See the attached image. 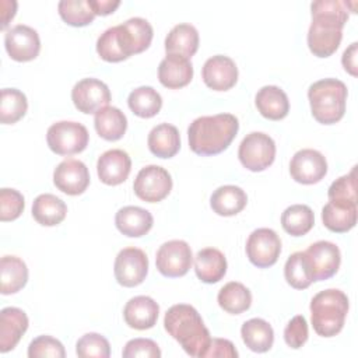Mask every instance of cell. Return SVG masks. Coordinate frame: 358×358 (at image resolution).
I'll list each match as a JSON object with an SVG mask.
<instances>
[{
  "instance_id": "cell-14",
  "label": "cell",
  "mask_w": 358,
  "mask_h": 358,
  "mask_svg": "<svg viewBox=\"0 0 358 358\" xmlns=\"http://www.w3.org/2000/svg\"><path fill=\"white\" fill-rule=\"evenodd\" d=\"M71 101L83 113H96L110 102L108 85L98 78H83L71 90Z\"/></svg>"
},
{
  "instance_id": "cell-30",
  "label": "cell",
  "mask_w": 358,
  "mask_h": 358,
  "mask_svg": "<svg viewBox=\"0 0 358 358\" xmlns=\"http://www.w3.org/2000/svg\"><path fill=\"white\" fill-rule=\"evenodd\" d=\"M94 126L99 137L106 141H116L126 133L127 119L119 108L105 106L95 113Z\"/></svg>"
},
{
  "instance_id": "cell-36",
  "label": "cell",
  "mask_w": 358,
  "mask_h": 358,
  "mask_svg": "<svg viewBox=\"0 0 358 358\" xmlns=\"http://www.w3.org/2000/svg\"><path fill=\"white\" fill-rule=\"evenodd\" d=\"M315 224V214L306 204H292L281 214L282 229L291 236L306 235Z\"/></svg>"
},
{
  "instance_id": "cell-42",
  "label": "cell",
  "mask_w": 358,
  "mask_h": 358,
  "mask_svg": "<svg viewBox=\"0 0 358 358\" xmlns=\"http://www.w3.org/2000/svg\"><path fill=\"white\" fill-rule=\"evenodd\" d=\"M24 207V196L18 190L8 187L0 190V220L3 222L17 220L22 214Z\"/></svg>"
},
{
  "instance_id": "cell-3",
  "label": "cell",
  "mask_w": 358,
  "mask_h": 358,
  "mask_svg": "<svg viewBox=\"0 0 358 358\" xmlns=\"http://www.w3.org/2000/svg\"><path fill=\"white\" fill-rule=\"evenodd\" d=\"M164 327L187 355L203 358L211 337L201 316L192 305L178 303L171 306L165 313Z\"/></svg>"
},
{
  "instance_id": "cell-43",
  "label": "cell",
  "mask_w": 358,
  "mask_h": 358,
  "mask_svg": "<svg viewBox=\"0 0 358 358\" xmlns=\"http://www.w3.org/2000/svg\"><path fill=\"white\" fill-rule=\"evenodd\" d=\"M28 357L29 358H43V357L64 358L66 351L63 344L57 338L52 336H38L28 345Z\"/></svg>"
},
{
  "instance_id": "cell-7",
  "label": "cell",
  "mask_w": 358,
  "mask_h": 358,
  "mask_svg": "<svg viewBox=\"0 0 358 358\" xmlns=\"http://www.w3.org/2000/svg\"><path fill=\"white\" fill-rule=\"evenodd\" d=\"M115 42L122 57L126 60L150 48L154 31L151 24L141 17H133L120 25L112 27Z\"/></svg>"
},
{
  "instance_id": "cell-1",
  "label": "cell",
  "mask_w": 358,
  "mask_h": 358,
  "mask_svg": "<svg viewBox=\"0 0 358 358\" xmlns=\"http://www.w3.org/2000/svg\"><path fill=\"white\" fill-rule=\"evenodd\" d=\"M312 22L308 29V48L317 57L331 56L343 39L348 20V1L319 0L310 4Z\"/></svg>"
},
{
  "instance_id": "cell-17",
  "label": "cell",
  "mask_w": 358,
  "mask_h": 358,
  "mask_svg": "<svg viewBox=\"0 0 358 358\" xmlns=\"http://www.w3.org/2000/svg\"><path fill=\"white\" fill-rule=\"evenodd\" d=\"M53 183L60 192L69 196H78L90 185L88 168L78 159H64L53 171Z\"/></svg>"
},
{
  "instance_id": "cell-24",
  "label": "cell",
  "mask_w": 358,
  "mask_h": 358,
  "mask_svg": "<svg viewBox=\"0 0 358 358\" xmlns=\"http://www.w3.org/2000/svg\"><path fill=\"white\" fill-rule=\"evenodd\" d=\"M194 271L200 281L215 284L222 280L227 273V259L221 250L204 248L194 256Z\"/></svg>"
},
{
  "instance_id": "cell-38",
  "label": "cell",
  "mask_w": 358,
  "mask_h": 358,
  "mask_svg": "<svg viewBox=\"0 0 358 358\" xmlns=\"http://www.w3.org/2000/svg\"><path fill=\"white\" fill-rule=\"evenodd\" d=\"M28 109L24 92L17 88H3L0 99V120L3 124H14L22 119Z\"/></svg>"
},
{
  "instance_id": "cell-31",
  "label": "cell",
  "mask_w": 358,
  "mask_h": 358,
  "mask_svg": "<svg viewBox=\"0 0 358 358\" xmlns=\"http://www.w3.org/2000/svg\"><path fill=\"white\" fill-rule=\"evenodd\" d=\"M0 292L3 295L15 294L22 289L28 281V267L17 256H3L0 260Z\"/></svg>"
},
{
  "instance_id": "cell-40",
  "label": "cell",
  "mask_w": 358,
  "mask_h": 358,
  "mask_svg": "<svg viewBox=\"0 0 358 358\" xmlns=\"http://www.w3.org/2000/svg\"><path fill=\"white\" fill-rule=\"evenodd\" d=\"M76 354L80 358H108L110 355V345L102 334L87 333L78 338Z\"/></svg>"
},
{
  "instance_id": "cell-12",
  "label": "cell",
  "mask_w": 358,
  "mask_h": 358,
  "mask_svg": "<svg viewBox=\"0 0 358 358\" xmlns=\"http://www.w3.org/2000/svg\"><path fill=\"white\" fill-rule=\"evenodd\" d=\"M113 273L116 281L126 288L140 285L148 273V257L145 252L134 246L122 249L115 259Z\"/></svg>"
},
{
  "instance_id": "cell-34",
  "label": "cell",
  "mask_w": 358,
  "mask_h": 358,
  "mask_svg": "<svg viewBox=\"0 0 358 358\" xmlns=\"http://www.w3.org/2000/svg\"><path fill=\"white\" fill-rule=\"evenodd\" d=\"M217 301L220 308L224 309L227 313L241 315L250 308L252 292L242 282L231 281L220 289Z\"/></svg>"
},
{
  "instance_id": "cell-46",
  "label": "cell",
  "mask_w": 358,
  "mask_h": 358,
  "mask_svg": "<svg viewBox=\"0 0 358 358\" xmlns=\"http://www.w3.org/2000/svg\"><path fill=\"white\" fill-rule=\"evenodd\" d=\"M215 358V357H224V358H236L238 351L235 345L227 340V338H211L207 350L203 354V358Z\"/></svg>"
},
{
  "instance_id": "cell-8",
  "label": "cell",
  "mask_w": 358,
  "mask_h": 358,
  "mask_svg": "<svg viewBox=\"0 0 358 358\" xmlns=\"http://www.w3.org/2000/svg\"><path fill=\"white\" fill-rule=\"evenodd\" d=\"M238 158L246 169L252 172H262L274 162L275 143L266 133L252 131L241 141Z\"/></svg>"
},
{
  "instance_id": "cell-5",
  "label": "cell",
  "mask_w": 358,
  "mask_h": 358,
  "mask_svg": "<svg viewBox=\"0 0 358 358\" xmlns=\"http://www.w3.org/2000/svg\"><path fill=\"white\" fill-rule=\"evenodd\" d=\"M347 85L337 78H323L308 90L312 116L322 124H334L343 119L347 103Z\"/></svg>"
},
{
  "instance_id": "cell-29",
  "label": "cell",
  "mask_w": 358,
  "mask_h": 358,
  "mask_svg": "<svg viewBox=\"0 0 358 358\" xmlns=\"http://www.w3.org/2000/svg\"><path fill=\"white\" fill-rule=\"evenodd\" d=\"M147 144L155 157L172 158L180 150L179 130L169 123L157 124L148 133Z\"/></svg>"
},
{
  "instance_id": "cell-39",
  "label": "cell",
  "mask_w": 358,
  "mask_h": 358,
  "mask_svg": "<svg viewBox=\"0 0 358 358\" xmlns=\"http://www.w3.org/2000/svg\"><path fill=\"white\" fill-rule=\"evenodd\" d=\"M57 10L62 20L71 27H85L95 18L87 0H62Z\"/></svg>"
},
{
  "instance_id": "cell-23",
  "label": "cell",
  "mask_w": 358,
  "mask_h": 358,
  "mask_svg": "<svg viewBox=\"0 0 358 358\" xmlns=\"http://www.w3.org/2000/svg\"><path fill=\"white\" fill-rule=\"evenodd\" d=\"M152 214L137 206L122 207L115 215L116 228L129 238H140L145 235L152 228Z\"/></svg>"
},
{
  "instance_id": "cell-33",
  "label": "cell",
  "mask_w": 358,
  "mask_h": 358,
  "mask_svg": "<svg viewBox=\"0 0 358 358\" xmlns=\"http://www.w3.org/2000/svg\"><path fill=\"white\" fill-rule=\"evenodd\" d=\"M67 214L66 203L50 193L39 194L32 203V217L43 227L59 225Z\"/></svg>"
},
{
  "instance_id": "cell-19",
  "label": "cell",
  "mask_w": 358,
  "mask_h": 358,
  "mask_svg": "<svg viewBox=\"0 0 358 358\" xmlns=\"http://www.w3.org/2000/svg\"><path fill=\"white\" fill-rule=\"evenodd\" d=\"M131 171V159L123 150H108L98 158L96 173L102 183L108 186H117L123 183Z\"/></svg>"
},
{
  "instance_id": "cell-10",
  "label": "cell",
  "mask_w": 358,
  "mask_h": 358,
  "mask_svg": "<svg viewBox=\"0 0 358 358\" xmlns=\"http://www.w3.org/2000/svg\"><path fill=\"white\" fill-rule=\"evenodd\" d=\"M192 262V249L189 243L182 239H172L162 243L155 256L158 271L169 278L185 275L190 270Z\"/></svg>"
},
{
  "instance_id": "cell-41",
  "label": "cell",
  "mask_w": 358,
  "mask_h": 358,
  "mask_svg": "<svg viewBox=\"0 0 358 358\" xmlns=\"http://www.w3.org/2000/svg\"><path fill=\"white\" fill-rule=\"evenodd\" d=\"M355 168L350 173L336 179L327 192L330 201H343V203H357V187H355Z\"/></svg>"
},
{
  "instance_id": "cell-45",
  "label": "cell",
  "mask_w": 358,
  "mask_h": 358,
  "mask_svg": "<svg viewBox=\"0 0 358 358\" xmlns=\"http://www.w3.org/2000/svg\"><path fill=\"white\" fill-rule=\"evenodd\" d=\"M122 355L124 358H159L161 350L158 344L150 338H133L126 343Z\"/></svg>"
},
{
  "instance_id": "cell-37",
  "label": "cell",
  "mask_w": 358,
  "mask_h": 358,
  "mask_svg": "<svg viewBox=\"0 0 358 358\" xmlns=\"http://www.w3.org/2000/svg\"><path fill=\"white\" fill-rule=\"evenodd\" d=\"M284 277L295 289H305L313 282V274L305 252L292 253L284 266Z\"/></svg>"
},
{
  "instance_id": "cell-9",
  "label": "cell",
  "mask_w": 358,
  "mask_h": 358,
  "mask_svg": "<svg viewBox=\"0 0 358 358\" xmlns=\"http://www.w3.org/2000/svg\"><path fill=\"white\" fill-rule=\"evenodd\" d=\"M133 190L140 200L158 203L172 190L171 173L159 165H147L138 171L133 183Z\"/></svg>"
},
{
  "instance_id": "cell-25",
  "label": "cell",
  "mask_w": 358,
  "mask_h": 358,
  "mask_svg": "<svg viewBox=\"0 0 358 358\" xmlns=\"http://www.w3.org/2000/svg\"><path fill=\"white\" fill-rule=\"evenodd\" d=\"M255 103L260 115L270 120H281L289 112L288 96L277 85L262 87L255 96Z\"/></svg>"
},
{
  "instance_id": "cell-28",
  "label": "cell",
  "mask_w": 358,
  "mask_h": 358,
  "mask_svg": "<svg viewBox=\"0 0 358 358\" xmlns=\"http://www.w3.org/2000/svg\"><path fill=\"white\" fill-rule=\"evenodd\" d=\"M199 49V32L192 24L175 25L165 38L166 55H179L190 59Z\"/></svg>"
},
{
  "instance_id": "cell-44",
  "label": "cell",
  "mask_w": 358,
  "mask_h": 358,
  "mask_svg": "<svg viewBox=\"0 0 358 358\" xmlns=\"http://www.w3.org/2000/svg\"><path fill=\"white\" fill-rule=\"evenodd\" d=\"M309 331H308V323L306 319L302 315L294 316L285 326L284 329V340L285 344L289 348L298 350L301 348L306 340H308Z\"/></svg>"
},
{
  "instance_id": "cell-11",
  "label": "cell",
  "mask_w": 358,
  "mask_h": 358,
  "mask_svg": "<svg viewBox=\"0 0 358 358\" xmlns=\"http://www.w3.org/2000/svg\"><path fill=\"white\" fill-rule=\"evenodd\" d=\"M281 253V239L275 231L270 228L255 229L246 241V256L249 262L266 268L277 263Z\"/></svg>"
},
{
  "instance_id": "cell-22",
  "label": "cell",
  "mask_w": 358,
  "mask_h": 358,
  "mask_svg": "<svg viewBox=\"0 0 358 358\" xmlns=\"http://www.w3.org/2000/svg\"><path fill=\"white\" fill-rule=\"evenodd\" d=\"M193 78V66L189 59L179 55H166L158 66V80L169 90L186 87Z\"/></svg>"
},
{
  "instance_id": "cell-13",
  "label": "cell",
  "mask_w": 358,
  "mask_h": 358,
  "mask_svg": "<svg viewBox=\"0 0 358 358\" xmlns=\"http://www.w3.org/2000/svg\"><path fill=\"white\" fill-rule=\"evenodd\" d=\"M291 178L302 185L320 182L327 173V161L322 152L312 148H303L294 154L289 162Z\"/></svg>"
},
{
  "instance_id": "cell-20",
  "label": "cell",
  "mask_w": 358,
  "mask_h": 358,
  "mask_svg": "<svg viewBox=\"0 0 358 358\" xmlns=\"http://www.w3.org/2000/svg\"><path fill=\"white\" fill-rule=\"evenodd\" d=\"M28 324V316L22 309L15 306L3 308L0 312V352L14 350Z\"/></svg>"
},
{
  "instance_id": "cell-16",
  "label": "cell",
  "mask_w": 358,
  "mask_h": 358,
  "mask_svg": "<svg viewBox=\"0 0 358 358\" xmlns=\"http://www.w3.org/2000/svg\"><path fill=\"white\" fill-rule=\"evenodd\" d=\"M305 255L309 260L313 281H324L333 277L341 263V253L336 243L329 241H317L312 243Z\"/></svg>"
},
{
  "instance_id": "cell-27",
  "label": "cell",
  "mask_w": 358,
  "mask_h": 358,
  "mask_svg": "<svg viewBox=\"0 0 358 358\" xmlns=\"http://www.w3.org/2000/svg\"><path fill=\"white\" fill-rule=\"evenodd\" d=\"M322 221L331 232H348L357 224V203L329 200V203L322 208Z\"/></svg>"
},
{
  "instance_id": "cell-35",
  "label": "cell",
  "mask_w": 358,
  "mask_h": 358,
  "mask_svg": "<svg viewBox=\"0 0 358 358\" xmlns=\"http://www.w3.org/2000/svg\"><path fill=\"white\" fill-rule=\"evenodd\" d=\"M127 105L130 110L143 119L154 117L162 108V98L157 90L148 85L138 87L129 94Z\"/></svg>"
},
{
  "instance_id": "cell-6",
  "label": "cell",
  "mask_w": 358,
  "mask_h": 358,
  "mask_svg": "<svg viewBox=\"0 0 358 358\" xmlns=\"http://www.w3.org/2000/svg\"><path fill=\"white\" fill-rule=\"evenodd\" d=\"M88 140L90 134L87 127L78 122H56L46 133V143L57 155L78 154L87 148Z\"/></svg>"
},
{
  "instance_id": "cell-32",
  "label": "cell",
  "mask_w": 358,
  "mask_h": 358,
  "mask_svg": "<svg viewBox=\"0 0 358 358\" xmlns=\"http://www.w3.org/2000/svg\"><path fill=\"white\" fill-rule=\"evenodd\" d=\"M245 345L253 352H266L273 347L274 331L268 322L260 317L246 320L241 327Z\"/></svg>"
},
{
  "instance_id": "cell-48",
  "label": "cell",
  "mask_w": 358,
  "mask_h": 358,
  "mask_svg": "<svg viewBox=\"0 0 358 358\" xmlns=\"http://www.w3.org/2000/svg\"><path fill=\"white\" fill-rule=\"evenodd\" d=\"M87 1L95 15H109L120 6L119 0H87Z\"/></svg>"
},
{
  "instance_id": "cell-21",
  "label": "cell",
  "mask_w": 358,
  "mask_h": 358,
  "mask_svg": "<svg viewBox=\"0 0 358 358\" xmlns=\"http://www.w3.org/2000/svg\"><path fill=\"white\" fill-rule=\"evenodd\" d=\"M158 303L147 295H138L129 299L123 309L126 324L136 330H148L154 327L158 320Z\"/></svg>"
},
{
  "instance_id": "cell-15",
  "label": "cell",
  "mask_w": 358,
  "mask_h": 358,
  "mask_svg": "<svg viewBox=\"0 0 358 358\" xmlns=\"http://www.w3.org/2000/svg\"><path fill=\"white\" fill-rule=\"evenodd\" d=\"M4 46L13 60L29 62L39 55L41 39L34 28L18 24L6 32Z\"/></svg>"
},
{
  "instance_id": "cell-2",
  "label": "cell",
  "mask_w": 358,
  "mask_h": 358,
  "mask_svg": "<svg viewBox=\"0 0 358 358\" xmlns=\"http://www.w3.org/2000/svg\"><path fill=\"white\" fill-rule=\"evenodd\" d=\"M239 130L238 117L231 113L200 116L187 129L190 150L201 157L225 151Z\"/></svg>"
},
{
  "instance_id": "cell-4",
  "label": "cell",
  "mask_w": 358,
  "mask_h": 358,
  "mask_svg": "<svg viewBox=\"0 0 358 358\" xmlns=\"http://www.w3.org/2000/svg\"><path fill=\"white\" fill-rule=\"evenodd\" d=\"M309 308L313 330L322 337H333L344 327L350 302L343 291L329 288L317 292Z\"/></svg>"
},
{
  "instance_id": "cell-26",
  "label": "cell",
  "mask_w": 358,
  "mask_h": 358,
  "mask_svg": "<svg viewBox=\"0 0 358 358\" xmlns=\"http://www.w3.org/2000/svg\"><path fill=\"white\" fill-rule=\"evenodd\" d=\"M248 203L245 190L235 185H224L217 187L211 197L210 206L213 211L221 217H232L241 213Z\"/></svg>"
},
{
  "instance_id": "cell-47",
  "label": "cell",
  "mask_w": 358,
  "mask_h": 358,
  "mask_svg": "<svg viewBox=\"0 0 358 358\" xmlns=\"http://www.w3.org/2000/svg\"><path fill=\"white\" fill-rule=\"evenodd\" d=\"M357 55H358V43L357 42H352L343 53V57H341V63H343V67L347 73H350L352 77H357L358 76V71H357Z\"/></svg>"
},
{
  "instance_id": "cell-18",
  "label": "cell",
  "mask_w": 358,
  "mask_h": 358,
  "mask_svg": "<svg viewBox=\"0 0 358 358\" xmlns=\"http://www.w3.org/2000/svg\"><path fill=\"white\" fill-rule=\"evenodd\" d=\"M201 78L213 91H228L238 81V67L231 57L215 55L206 60L201 69Z\"/></svg>"
}]
</instances>
